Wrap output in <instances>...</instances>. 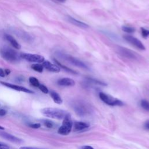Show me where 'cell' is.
<instances>
[{"mask_svg":"<svg viewBox=\"0 0 149 149\" xmlns=\"http://www.w3.org/2000/svg\"><path fill=\"white\" fill-rule=\"evenodd\" d=\"M20 149H43V148H40L35 147H28V146H23L20 147Z\"/></svg>","mask_w":149,"mask_h":149,"instance_id":"28","label":"cell"},{"mask_svg":"<svg viewBox=\"0 0 149 149\" xmlns=\"http://www.w3.org/2000/svg\"><path fill=\"white\" fill-rule=\"evenodd\" d=\"M144 128L147 130H149V120H147L145 123H144Z\"/></svg>","mask_w":149,"mask_h":149,"instance_id":"30","label":"cell"},{"mask_svg":"<svg viewBox=\"0 0 149 149\" xmlns=\"http://www.w3.org/2000/svg\"><path fill=\"white\" fill-rule=\"evenodd\" d=\"M1 84H2V85L10 88L12 89L15 90L16 91H22V92H24L26 93H30V94H32L34 93V91H33L32 90H30L26 87H22V86H20L18 85H16V84H11V83H9L7 82H5V81H0Z\"/></svg>","mask_w":149,"mask_h":149,"instance_id":"9","label":"cell"},{"mask_svg":"<svg viewBox=\"0 0 149 149\" xmlns=\"http://www.w3.org/2000/svg\"><path fill=\"white\" fill-rule=\"evenodd\" d=\"M89 126V125L83 122H76L74 124V130L76 131L82 130Z\"/></svg>","mask_w":149,"mask_h":149,"instance_id":"16","label":"cell"},{"mask_svg":"<svg viewBox=\"0 0 149 149\" xmlns=\"http://www.w3.org/2000/svg\"><path fill=\"white\" fill-rule=\"evenodd\" d=\"M4 72H5V73L6 75H8V74H9L10 73V70L9 69H5Z\"/></svg>","mask_w":149,"mask_h":149,"instance_id":"33","label":"cell"},{"mask_svg":"<svg viewBox=\"0 0 149 149\" xmlns=\"http://www.w3.org/2000/svg\"><path fill=\"white\" fill-rule=\"evenodd\" d=\"M41 113L43 115L53 119H62L68 113L65 111L56 108H44L41 109Z\"/></svg>","mask_w":149,"mask_h":149,"instance_id":"1","label":"cell"},{"mask_svg":"<svg viewBox=\"0 0 149 149\" xmlns=\"http://www.w3.org/2000/svg\"><path fill=\"white\" fill-rule=\"evenodd\" d=\"M74 108H75L76 112L80 116H83L87 112V108L86 107L85 105H84L82 103L76 104Z\"/></svg>","mask_w":149,"mask_h":149,"instance_id":"14","label":"cell"},{"mask_svg":"<svg viewBox=\"0 0 149 149\" xmlns=\"http://www.w3.org/2000/svg\"><path fill=\"white\" fill-rule=\"evenodd\" d=\"M0 136L2 137V138L8 140V141H10L12 143H17V144H20V143H22L23 142V141L22 140V139H19L11 134H9V133H8L6 132H3V131H1L0 130Z\"/></svg>","mask_w":149,"mask_h":149,"instance_id":"10","label":"cell"},{"mask_svg":"<svg viewBox=\"0 0 149 149\" xmlns=\"http://www.w3.org/2000/svg\"><path fill=\"white\" fill-rule=\"evenodd\" d=\"M58 84L62 86H73L75 84V82L72 79L65 77L59 79L58 81Z\"/></svg>","mask_w":149,"mask_h":149,"instance_id":"12","label":"cell"},{"mask_svg":"<svg viewBox=\"0 0 149 149\" xmlns=\"http://www.w3.org/2000/svg\"><path fill=\"white\" fill-rule=\"evenodd\" d=\"M72 125L73 123L70 118V115L68 113L64 118L62 125L58 129V133L61 135H68L72 130Z\"/></svg>","mask_w":149,"mask_h":149,"instance_id":"3","label":"cell"},{"mask_svg":"<svg viewBox=\"0 0 149 149\" xmlns=\"http://www.w3.org/2000/svg\"><path fill=\"white\" fill-rule=\"evenodd\" d=\"M0 149H10V148L6 144L0 142Z\"/></svg>","mask_w":149,"mask_h":149,"instance_id":"27","label":"cell"},{"mask_svg":"<svg viewBox=\"0 0 149 149\" xmlns=\"http://www.w3.org/2000/svg\"><path fill=\"white\" fill-rule=\"evenodd\" d=\"M122 29L123 31L127 33H133L135 31V29L134 27H130V26H122Z\"/></svg>","mask_w":149,"mask_h":149,"instance_id":"22","label":"cell"},{"mask_svg":"<svg viewBox=\"0 0 149 149\" xmlns=\"http://www.w3.org/2000/svg\"><path fill=\"white\" fill-rule=\"evenodd\" d=\"M7 112L3 108H0V116H3L6 114Z\"/></svg>","mask_w":149,"mask_h":149,"instance_id":"29","label":"cell"},{"mask_svg":"<svg viewBox=\"0 0 149 149\" xmlns=\"http://www.w3.org/2000/svg\"><path fill=\"white\" fill-rule=\"evenodd\" d=\"M81 149H94L91 146H84L82 147Z\"/></svg>","mask_w":149,"mask_h":149,"instance_id":"32","label":"cell"},{"mask_svg":"<svg viewBox=\"0 0 149 149\" xmlns=\"http://www.w3.org/2000/svg\"><path fill=\"white\" fill-rule=\"evenodd\" d=\"M42 123H43V125L47 128L51 129V128H53L55 126V123L50 120H47V119L44 120H43Z\"/></svg>","mask_w":149,"mask_h":149,"instance_id":"21","label":"cell"},{"mask_svg":"<svg viewBox=\"0 0 149 149\" xmlns=\"http://www.w3.org/2000/svg\"><path fill=\"white\" fill-rule=\"evenodd\" d=\"M54 61L55 62V63H56V64L58 65V66H59V68H62L65 71H66V72H70V73H73V74H77V72H76V71H74V70L71 69L70 68H68L67 66H65V65L61 64V63L59 62H58L57 60L54 59Z\"/></svg>","mask_w":149,"mask_h":149,"instance_id":"18","label":"cell"},{"mask_svg":"<svg viewBox=\"0 0 149 149\" xmlns=\"http://www.w3.org/2000/svg\"><path fill=\"white\" fill-rule=\"evenodd\" d=\"M58 54L61 58H63V59H65V61L70 63L71 64H72L76 66H77L80 68H83L84 69H88V66L83 62L79 60L78 59H77L71 55H69L68 54H63V53H59Z\"/></svg>","mask_w":149,"mask_h":149,"instance_id":"5","label":"cell"},{"mask_svg":"<svg viewBox=\"0 0 149 149\" xmlns=\"http://www.w3.org/2000/svg\"><path fill=\"white\" fill-rule=\"evenodd\" d=\"M5 73L4 70L0 68V77H5Z\"/></svg>","mask_w":149,"mask_h":149,"instance_id":"31","label":"cell"},{"mask_svg":"<svg viewBox=\"0 0 149 149\" xmlns=\"http://www.w3.org/2000/svg\"><path fill=\"white\" fill-rule=\"evenodd\" d=\"M140 105L143 109L149 111V101L146 100H143L140 102Z\"/></svg>","mask_w":149,"mask_h":149,"instance_id":"23","label":"cell"},{"mask_svg":"<svg viewBox=\"0 0 149 149\" xmlns=\"http://www.w3.org/2000/svg\"><path fill=\"white\" fill-rule=\"evenodd\" d=\"M38 88H40V90L42 93H45V94H47V93H48V92H49L48 88H47L45 85H44V84H40V86H38Z\"/></svg>","mask_w":149,"mask_h":149,"instance_id":"25","label":"cell"},{"mask_svg":"<svg viewBox=\"0 0 149 149\" xmlns=\"http://www.w3.org/2000/svg\"><path fill=\"white\" fill-rule=\"evenodd\" d=\"M29 126L33 128V129H38L41 127V124L39 123H30L29 125Z\"/></svg>","mask_w":149,"mask_h":149,"instance_id":"26","label":"cell"},{"mask_svg":"<svg viewBox=\"0 0 149 149\" xmlns=\"http://www.w3.org/2000/svg\"><path fill=\"white\" fill-rule=\"evenodd\" d=\"M31 68L34 70L36 72H38L39 73H41L43 71L44 67L42 65L39 63H34L31 65Z\"/></svg>","mask_w":149,"mask_h":149,"instance_id":"19","label":"cell"},{"mask_svg":"<svg viewBox=\"0 0 149 149\" xmlns=\"http://www.w3.org/2000/svg\"><path fill=\"white\" fill-rule=\"evenodd\" d=\"M57 1H59V2H65L66 0H57Z\"/></svg>","mask_w":149,"mask_h":149,"instance_id":"35","label":"cell"},{"mask_svg":"<svg viewBox=\"0 0 149 149\" xmlns=\"http://www.w3.org/2000/svg\"><path fill=\"white\" fill-rule=\"evenodd\" d=\"M43 67H44L47 70H48V71L50 72H59L60 71V68L54 64L51 63L49 61H44L42 62V65Z\"/></svg>","mask_w":149,"mask_h":149,"instance_id":"11","label":"cell"},{"mask_svg":"<svg viewBox=\"0 0 149 149\" xmlns=\"http://www.w3.org/2000/svg\"><path fill=\"white\" fill-rule=\"evenodd\" d=\"M99 97L100 99L105 104L111 106H122L123 103L120 100L113 97L112 96L107 94L104 93H100Z\"/></svg>","mask_w":149,"mask_h":149,"instance_id":"4","label":"cell"},{"mask_svg":"<svg viewBox=\"0 0 149 149\" xmlns=\"http://www.w3.org/2000/svg\"><path fill=\"white\" fill-rule=\"evenodd\" d=\"M20 56H21V58H23L24 59L31 62L41 63L44 61V56L40 55H37V54L22 53V54H20Z\"/></svg>","mask_w":149,"mask_h":149,"instance_id":"7","label":"cell"},{"mask_svg":"<svg viewBox=\"0 0 149 149\" xmlns=\"http://www.w3.org/2000/svg\"><path fill=\"white\" fill-rule=\"evenodd\" d=\"M123 37L126 41H127L129 43L134 46L137 48L141 50H144L146 49L143 44L137 38L130 35H125L123 36Z\"/></svg>","mask_w":149,"mask_h":149,"instance_id":"8","label":"cell"},{"mask_svg":"<svg viewBox=\"0 0 149 149\" xmlns=\"http://www.w3.org/2000/svg\"><path fill=\"white\" fill-rule=\"evenodd\" d=\"M141 35L144 38H147L149 36V30L142 27L141 28Z\"/></svg>","mask_w":149,"mask_h":149,"instance_id":"24","label":"cell"},{"mask_svg":"<svg viewBox=\"0 0 149 149\" xmlns=\"http://www.w3.org/2000/svg\"><path fill=\"white\" fill-rule=\"evenodd\" d=\"M68 19L69 20V22H70L71 23H72L73 24L75 25L76 26H77V27H79L80 28H83V29H87V28H88L89 26L88 24L81 22V21H79V20H77L70 16H68Z\"/></svg>","mask_w":149,"mask_h":149,"instance_id":"13","label":"cell"},{"mask_svg":"<svg viewBox=\"0 0 149 149\" xmlns=\"http://www.w3.org/2000/svg\"><path fill=\"white\" fill-rule=\"evenodd\" d=\"M5 38L6 39V40H7L8 41H9V42L10 43V44H11L15 48H16V49H20L21 45L17 42V41L12 36L6 34H5Z\"/></svg>","mask_w":149,"mask_h":149,"instance_id":"15","label":"cell"},{"mask_svg":"<svg viewBox=\"0 0 149 149\" xmlns=\"http://www.w3.org/2000/svg\"><path fill=\"white\" fill-rule=\"evenodd\" d=\"M5 129V128L3 127H2V126H0V130H3Z\"/></svg>","mask_w":149,"mask_h":149,"instance_id":"34","label":"cell"},{"mask_svg":"<svg viewBox=\"0 0 149 149\" xmlns=\"http://www.w3.org/2000/svg\"><path fill=\"white\" fill-rule=\"evenodd\" d=\"M117 51L119 55L122 56L131 60H137L138 55L134 51L123 47H118Z\"/></svg>","mask_w":149,"mask_h":149,"instance_id":"6","label":"cell"},{"mask_svg":"<svg viewBox=\"0 0 149 149\" xmlns=\"http://www.w3.org/2000/svg\"><path fill=\"white\" fill-rule=\"evenodd\" d=\"M29 81L34 87H38V86L40 84L37 78L34 77H29Z\"/></svg>","mask_w":149,"mask_h":149,"instance_id":"20","label":"cell"},{"mask_svg":"<svg viewBox=\"0 0 149 149\" xmlns=\"http://www.w3.org/2000/svg\"><path fill=\"white\" fill-rule=\"evenodd\" d=\"M0 52L2 57L9 62H17L20 61L21 58L20 54L17 51L7 47L2 48Z\"/></svg>","mask_w":149,"mask_h":149,"instance_id":"2","label":"cell"},{"mask_svg":"<svg viewBox=\"0 0 149 149\" xmlns=\"http://www.w3.org/2000/svg\"><path fill=\"white\" fill-rule=\"evenodd\" d=\"M50 95H51V97L52 98L53 101L56 104H61L62 103V100L61 97L56 92H55L54 91H52L50 93Z\"/></svg>","mask_w":149,"mask_h":149,"instance_id":"17","label":"cell"}]
</instances>
